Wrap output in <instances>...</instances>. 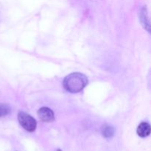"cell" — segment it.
Instances as JSON below:
<instances>
[{
  "label": "cell",
  "instance_id": "cell-3",
  "mask_svg": "<svg viewBox=\"0 0 151 151\" xmlns=\"http://www.w3.org/2000/svg\"><path fill=\"white\" fill-rule=\"evenodd\" d=\"M38 115L44 122H52L54 119V113L51 109L47 107L41 108L38 110Z\"/></svg>",
  "mask_w": 151,
  "mask_h": 151
},
{
  "label": "cell",
  "instance_id": "cell-4",
  "mask_svg": "<svg viewBox=\"0 0 151 151\" xmlns=\"http://www.w3.org/2000/svg\"><path fill=\"white\" fill-rule=\"evenodd\" d=\"M150 125L147 122H142L137 128V134L142 138H145L150 135Z\"/></svg>",
  "mask_w": 151,
  "mask_h": 151
},
{
  "label": "cell",
  "instance_id": "cell-2",
  "mask_svg": "<svg viewBox=\"0 0 151 151\" xmlns=\"http://www.w3.org/2000/svg\"><path fill=\"white\" fill-rule=\"evenodd\" d=\"M18 119L20 125L28 132H32L36 128L37 122L35 119L25 112H19L18 114Z\"/></svg>",
  "mask_w": 151,
  "mask_h": 151
},
{
  "label": "cell",
  "instance_id": "cell-5",
  "mask_svg": "<svg viewBox=\"0 0 151 151\" xmlns=\"http://www.w3.org/2000/svg\"><path fill=\"white\" fill-rule=\"evenodd\" d=\"M10 106L7 104H4V103H0V117H3L7 115H8L10 113Z\"/></svg>",
  "mask_w": 151,
  "mask_h": 151
},
{
  "label": "cell",
  "instance_id": "cell-6",
  "mask_svg": "<svg viewBox=\"0 0 151 151\" xmlns=\"http://www.w3.org/2000/svg\"><path fill=\"white\" fill-rule=\"evenodd\" d=\"M103 137H106V138H109V137H112L114 134V129L112 127L110 126H106L103 128Z\"/></svg>",
  "mask_w": 151,
  "mask_h": 151
},
{
  "label": "cell",
  "instance_id": "cell-7",
  "mask_svg": "<svg viewBox=\"0 0 151 151\" xmlns=\"http://www.w3.org/2000/svg\"><path fill=\"white\" fill-rule=\"evenodd\" d=\"M58 151H60V150H58Z\"/></svg>",
  "mask_w": 151,
  "mask_h": 151
},
{
  "label": "cell",
  "instance_id": "cell-1",
  "mask_svg": "<svg viewBox=\"0 0 151 151\" xmlns=\"http://www.w3.org/2000/svg\"><path fill=\"white\" fill-rule=\"evenodd\" d=\"M88 83V79L84 75L78 72L70 74L65 78L63 86L68 91L77 93L83 89Z\"/></svg>",
  "mask_w": 151,
  "mask_h": 151
}]
</instances>
